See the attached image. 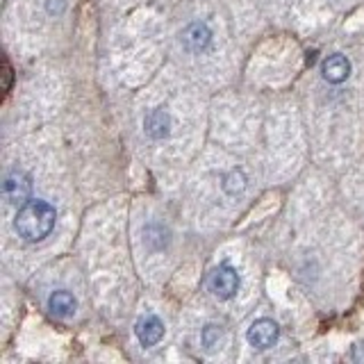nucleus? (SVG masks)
<instances>
[{
    "label": "nucleus",
    "instance_id": "4",
    "mask_svg": "<svg viewBox=\"0 0 364 364\" xmlns=\"http://www.w3.org/2000/svg\"><path fill=\"white\" fill-rule=\"evenodd\" d=\"M278 335H280V328L273 318H257V321L248 328L246 339L253 348L264 350V348H271L273 344H276Z\"/></svg>",
    "mask_w": 364,
    "mask_h": 364
},
{
    "label": "nucleus",
    "instance_id": "9",
    "mask_svg": "<svg viewBox=\"0 0 364 364\" xmlns=\"http://www.w3.org/2000/svg\"><path fill=\"white\" fill-rule=\"evenodd\" d=\"M48 310H50L57 318H68V316H73V314H75V310H77V301H75V296H73L71 291L60 289V291L50 294V299H48Z\"/></svg>",
    "mask_w": 364,
    "mask_h": 364
},
{
    "label": "nucleus",
    "instance_id": "3",
    "mask_svg": "<svg viewBox=\"0 0 364 364\" xmlns=\"http://www.w3.org/2000/svg\"><path fill=\"white\" fill-rule=\"evenodd\" d=\"M30 191H32V180L26 171H11V173L5 176L3 182V193L7 203L14 205H23L30 200Z\"/></svg>",
    "mask_w": 364,
    "mask_h": 364
},
{
    "label": "nucleus",
    "instance_id": "2",
    "mask_svg": "<svg viewBox=\"0 0 364 364\" xmlns=\"http://www.w3.org/2000/svg\"><path fill=\"white\" fill-rule=\"evenodd\" d=\"M210 291L219 301H230L239 291V273L230 264H219L210 273Z\"/></svg>",
    "mask_w": 364,
    "mask_h": 364
},
{
    "label": "nucleus",
    "instance_id": "11",
    "mask_svg": "<svg viewBox=\"0 0 364 364\" xmlns=\"http://www.w3.org/2000/svg\"><path fill=\"white\" fill-rule=\"evenodd\" d=\"M200 341H203V346L205 350H216L221 346V341H223V328L221 326H214V323H208L203 328V335H200Z\"/></svg>",
    "mask_w": 364,
    "mask_h": 364
},
{
    "label": "nucleus",
    "instance_id": "1",
    "mask_svg": "<svg viewBox=\"0 0 364 364\" xmlns=\"http://www.w3.org/2000/svg\"><path fill=\"white\" fill-rule=\"evenodd\" d=\"M57 212L48 200H28L21 205L14 219V230L26 242H41L55 228Z\"/></svg>",
    "mask_w": 364,
    "mask_h": 364
},
{
    "label": "nucleus",
    "instance_id": "5",
    "mask_svg": "<svg viewBox=\"0 0 364 364\" xmlns=\"http://www.w3.org/2000/svg\"><path fill=\"white\" fill-rule=\"evenodd\" d=\"M180 41H182V46H185L187 50L203 53L212 43V30L205 26V23H200V21L189 23V26L180 32Z\"/></svg>",
    "mask_w": 364,
    "mask_h": 364
},
{
    "label": "nucleus",
    "instance_id": "6",
    "mask_svg": "<svg viewBox=\"0 0 364 364\" xmlns=\"http://www.w3.org/2000/svg\"><path fill=\"white\" fill-rule=\"evenodd\" d=\"M134 333L139 337L141 346H155L164 337V323L155 314H144L134 326Z\"/></svg>",
    "mask_w": 364,
    "mask_h": 364
},
{
    "label": "nucleus",
    "instance_id": "8",
    "mask_svg": "<svg viewBox=\"0 0 364 364\" xmlns=\"http://www.w3.org/2000/svg\"><path fill=\"white\" fill-rule=\"evenodd\" d=\"M350 75V62L344 55H330L323 62V80L330 85H341Z\"/></svg>",
    "mask_w": 364,
    "mask_h": 364
},
{
    "label": "nucleus",
    "instance_id": "12",
    "mask_svg": "<svg viewBox=\"0 0 364 364\" xmlns=\"http://www.w3.org/2000/svg\"><path fill=\"white\" fill-rule=\"evenodd\" d=\"M144 235H146V244L151 246V248L157 246L155 242H159V246H162V248H164L166 242H168V239H166V230H164L162 225H148Z\"/></svg>",
    "mask_w": 364,
    "mask_h": 364
},
{
    "label": "nucleus",
    "instance_id": "7",
    "mask_svg": "<svg viewBox=\"0 0 364 364\" xmlns=\"http://www.w3.org/2000/svg\"><path fill=\"white\" fill-rule=\"evenodd\" d=\"M144 132L151 136V139H164L171 132V117L164 109H151L144 119Z\"/></svg>",
    "mask_w": 364,
    "mask_h": 364
},
{
    "label": "nucleus",
    "instance_id": "10",
    "mask_svg": "<svg viewBox=\"0 0 364 364\" xmlns=\"http://www.w3.org/2000/svg\"><path fill=\"white\" fill-rule=\"evenodd\" d=\"M246 173L242 168H232L230 173H225L223 176V182H221V187L223 191L228 193V196H237V193H242L246 189Z\"/></svg>",
    "mask_w": 364,
    "mask_h": 364
}]
</instances>
